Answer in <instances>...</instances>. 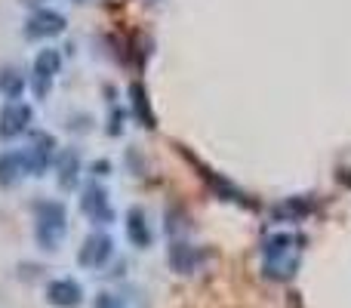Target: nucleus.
<instances>
[{"label":"nucleus","mask_w":351,"mask_h":308,"mask_svg":"<svg viewBox=\"0 0 351 308\" xmlns=\"http://www.w3.org/2000/svg\"><path fill=\"white\" fill-rule=\"evenodd\" d=\"M25 173V161H22V152H3L0 154V188H12L22 182Z\"/></svg>","instance_id":"9b49d317"},{"label":"nucleus","mask_w":351,"mask_h":308,"mask_svg":"<svg viewBox=\"0 0 351 308\" xmlns=\"http://www.w3.org/2000/svg\"><path fill=\"white\" fill-rule=\"evenodd\" d=\"M80 169H84V161H80L77 148H62V154L56 157V173H59L56 179H59V188H65V191L77 188Z\"/></svg>","instance_id":"9d476101"},{"label":"nucleus","mask_w":351,"mask_h":308,"mask_svg":"<svg viewBox=\"0 0 351 308\" xmlns=\"http://www.w3.org/2000/svg\"><path fill=\"white\" fill-rule=\"evenodd\" d=\"M130 102H133V115L142 127L152 130L154 127V115H152V105H148V96H145V86L142 84H130Z\"/></svg>","instance_id":"4468645a"},{"label":"nucleus","mask_w":351,"mask_h":308,"mask_svg":"<svg viewBox=\"0 0 351 308\" xmlns=\"http://www.w3.org/2000/svg\"><path fill=\"white\" fill-rule=\"evenodd\" d=\"M80 210H84L96 225L114 222V210H111L108 191H105L102 185H96V182H90V185L84 188V198H80Z\"/></svg>","instance_id":"39448f33"},{"label":"nucleus","mask_w":351,"mask_h":308,"mask_svg":"<svg viewBox=\"0 0 351 308\" xmlns=\"http://www.w3.org/2000/svg\"><path fill=\"white\" fill-rule=\"evenodd\" d=\"M111 253H114V241H111L108 235H102V231H96V235H90L84 241V247H80V253H77V262L84 268H99L111 259Z\"/></svg>","instance_id":"0eeeda50"},{"label":"nucleus","mask_w":351,"mask_h":308,"mask_svg":"<svg viewBox=\"0 0 351 308\" xmlns=\"http://www.w3.org/2000/svg\"><path fill=\"white\" fill-rule=\"evenodd\" d=\"M53 154H56V139L49 133H37L34 139H31V145L22 152L25 173H28V176H40L43 169L49 167Z\"/></svg>","instance_id":"20e7f679"},{"label":"nucleus","mask_w":351,"mask_h":308,"mask_svg":"<svg viewBox=\"0 0 351 308\" xmlns=\"http://www.w3.org/2000/svg\"><path fill=\"white\" fill-rule=\"evenodd\" d=\"M127 237L133 241V247H139V250H145L148 244H152V228H148L145 213H142L139 206H133V210L127 213Z\"/></svg>","instance_id":"f8f14e48"},{"label":"nucleus","mask_w":351,"mask_h":308,"mask_svg":"<svg viewBox=\"0 0 351 308\" xmlns=\"http://www.w3.org/2000/svg\"><path fill=\"white\" fill-rule=\"evenodd\" d=\"M34 237L43 250H56L68 231V210L62 200H40L34 206Z\"/></svg>","instance_id":"f03ea898"},{"label":"nucleus","mask_w":351,"mask_h":308,"mask_svg":"<svg viewBox=\"0 0 351 308\" xmlns=\"http://www.w3.org/2000/svg\"><path fill=\"white\" fill-rule=\"evenodd\" d=\"M96 308H123V303H121V296H114V293H99Z\"/></svg>","instance_id":"f3484780"},{"label":"nucleus","mask_w":351,"mask_h":308,"mask_svg":"<svg viewBox=\"0 0 351 308\" xmlns=\"http://www.w3.org/2000/svg\"><path fill=\"white\" fill-rule=\"evenodd\" d=\"M62 71V53L53 47L40 49V53L34 56V65H31V90H34L37 99L49 96V90H53V80L56 74Z\"/></svg>","instance_id":"7ed1b4c3"},{"label":"nucleus","mask_w":351,"mask_h":308,"mask_svg":"<svg viewBox=\"0 0 351 308\" xmlns=\"http://www.w3.org/2000/svg\"><path fill=\"white\" fill-rule=\"evenodd\" d=\"M315 210V200H305V198H290L287 204L278 206V213H287V216H308Z\"/></svg>","instance_id":"dca6fc26"},{"label":"nucleus","mask_w":351,"mask_h":308,"mask_svg":"<svg viewBox=\"0 0 351 308\" xmlns=\"http://www.w3.org/2000/svg\"><path fill=\"white\" fill-rule=\"evenodd\" d=\"M31 123V105L25 102H6L0 111V136L12 139V136H22Z\"/></svg>","instance_id":"6e6552de"},{"label":"nucleus","mask_w":351,"mask_h":308,"mask_svg":"<svg viewBox=\"0 0 351 308\" xmlns=\"http://www.w3.org/2000/svg\"><path fill=\"white\" fill-rule=\"evenodd\" d=\"M22 90H25V78L19 74V68H10V65L0 68V93H3L10 102H19Z\"/></svg>","instance_id":"2eb2a0df"},{"label":"nucleus","mask_w":351,"mask_h":308,"mask_svg":"<svg viewBox=\"0 0 351 308\" xmlns=\"http://www.w3.org/2000/svg\"><path fill=\"white\" fill-rule=\"evenodd\" d=\"M47 299H49V305H56V308H77L84 303V287L74 278H56L53 284L47 287Z\"/></svg>","instance_id":"1a4fd4ad"},{"label":"nucleus","mask_w":351,"mask_h":308,"mask_svg":"<svg viewBox=\"0 0 351 308\" xmlns=\"http://www.w3.org/2000/svg\"><path fill=\"white\" fill-rule=\"evenodd\" d=\"M302 237L290 231H278L262 244V272L271 281H287L296 274L299 259H302Z\"/></svg>","instance_id":"f257e3e1"},{"label":"nucleus","mask_w":351,"mask_h":308,"mask_svg":"<svg viewBox=\"0 0 351 308\" xmlns=\"http://www.w3.org/2000/svg\"><path fill=\"white\" fill-rule=\"evenodd\" d=\"M65 31V16L56 10H37L25 22V37L31 40H43V37H56Z\"/></svg>","instance_id":"423d86ee"},{"label":"nucleus","mask_w":351,"mask_h":308,"mask_svg":"<svg viewBox=\"0 0 351 308\" xmlns=\"http://www.w3.org/2000/svg\"><path fill=\"white\" fill-rule=\"evenodd\" d=\"M197 262H200V256H197V250H194L191 244H173V247H170L173 272L188 274V272H194V268H197Z\"/></svg>","instance_id":"ddd939ff"}]
</instances>
